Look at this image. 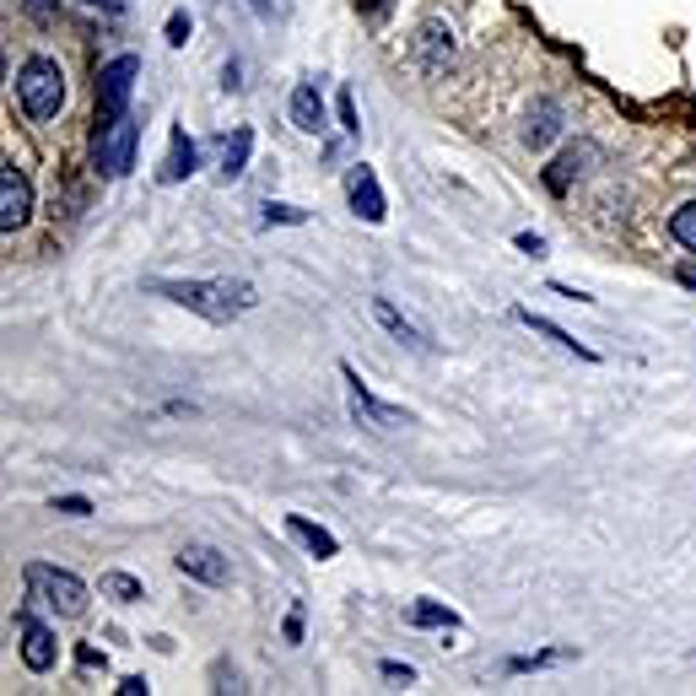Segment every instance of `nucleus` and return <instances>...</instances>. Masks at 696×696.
Wrapping results in <instances>:
<instances>
[{
  "mask_svg": "<svg viewBox=\"0 0 696 696\" xmlns=\"http://www.w3.org/2000/svg\"><path fill=\"white\" fill-rule=\"evenodd\" d=\"M151 292H162L179 308H194L211 324H233V318H244L259 303V292L249 281H233V276H216V281H151Z\"/></svg>",
  "mask_w": 696,
  "mask_h": 696,
  "instance_id": "1",
  "label": "nucleus"
},
{
  "mask_svg": "<svg viewBox=\"0 0 696 696\" xmlns=\"http://www.w3.org/2000/svg\"><path fill=\"white\" fill-rule=\"evenodd\" d=\"M16 103L27 120H55L65 109V70L55 55H27L16 70Z\"/></svg>",
  "mask_w": 696,
  "mask_h": 696,
  "instance_id": "2",
  "label": "nucleus"
},
{
  "mask_svg": "<svg viewBox=\"0 0 696 696\" xmlns=\"http://www.w3.org/2000/svg\"><path fill=\"white\" fill-rule=\"evenodd\" d=\"M27 588H33V599H44L49 610H60L70 621L87 616V583L76 572L49 568V562H27Z\"/></svg>",
  "mask_w": 696,
  "mask_h": 696,
  "instance_id": "3",
  "label": "nucleus"
},
{
  "mask_svg": "<svg viewBox=\"0 0 696 696\" xmlns=\"http://www.w3.org/2000/svg\"><path fill=\"white\" fill-rule=\"evenodd\" d=\"M135 141H141V125L135 120H109V125L92 130V168L103 179H125L135 168Z\"/></svg>",
  "mask_w": 696,
  "mask_h": 696,
  "instance_id": "4",
  "label": "nucleus"
},
{
  "mask_svg": "<svg viewBox=\"0 0 696 696\" xmlns=\"http://www.w3.org/2000/svg\"><path fill=\"white\" fill-rule=\"evenodd\" d=\"M135 76H141V60H135V55H114V60L98 70V125H109V120H125V114H130Z\"/></svg>",
  "mask_w": 696,
  "mask_h": 696,
  "instance_id": "5",
  "label": "nucleus"
},
{
  "mask_svg": "<svg viewBox=\"0 0 696 696\" xmlns=\"http://www.w3.org/2000/svg\"><path fill=\"white\" fill-rule=\"evenodd\" d=\"M340 379H346V394H351V416H357L362 427H373V433H394V427H405V422H411L400 405H379V400L368 394V383L357 379V368H351V362H340Z\"/></svg>",
  "mask_w": 696,
  "mask_h": 696,
  "instance_id": "6",
  "label": "nucleus"
},
{
  "mask_svg": "<svg viewBox=\"0 0 696 696\" xmlns=\"http://www.w3.org/2000/svg\"><path fill=\"white\" fill-rule=\"evenodd\" d=\"M346 200H351V216L368 222V227H379L383 216H389V200H383V190H379V173H373L368 162L346 168Z\"/></svg>",
  "mask_w": 696,
  "mask_h": 696,
  "instance_id": "7",
  "label": "nucleus"
},
{
  "mask_svg": "<svg viewBox=\"0 0 696 696\" xmlns=\"http://www.w3.org/2000/svg\"><path fill=\"white\" fill-rule=\"evenodd\" d=\"M16 642H22V664L33 670V675H49L55 670V659H60V648H55V632L38 621V616H16Z\"/></svg>",
  "mask_w": 696,
  "mask_h": 696,
  "instance_id": "8",
  "label": "nucleus"
},
{
  "mask_svg": "<svg viewBox=\"0 0 696 696\" xmlns=\"http://www.w3.org/2000/svg\"><path fill=\"white\" fill-rule=\"evenodd\" d=\"M411 60H416L422 76H444L448 60H453V33L444 22H422L416 38H411Z\"/></svg>",
  "mask_w": 696,
  "mask_h": 696,
  "instance_id": "9",
  "label": "nucleus"
},
{
  "mask_svg": "<svg viewBox=\"0 0 696 696\" xmlns=\"http://www.w3.org/2000/svg\"><path fill=\"white\" fill-rule=\"evenodd\" d=\"M27 216H33V184H27V173L16 162H5L0 168V227L16 233Z\"/></svg>",
  "mask_w": 696,
  "mask_h": 696,
  "instance_id": "10",
  "label": "nucleus"
},
{
  "mask_svg": "<svg viewBox=\"0 0 696 696\" xmlns=\"http://www.w3.org/2000/svg\"><path fill=\"white\" fill-rule=\"evenodd\" d=\"M179 572L194 577V583H205V588L233 583V562H227L216 546H184V551H179Z\"/></svg>",
  "mask_w": 696,
  "mask_h": 696,
  "instance_id": "11",
  "label": "nucleus"
},
{
  "mask_svg": "<svg viewBox=\"0 0 696 696\" xmlns=\"http://www.w3.org/2000/svg\"><path fill=\"white\" fill-rule=\"evenodd\" d=\"M194 168H200V146L190 141V130H168V151H162V168H157V179L162 184H184Z\"/></svg>",
  "mask_w": 696,
  "mask_h": 696,
  "instance_id": "12",
  "label": "nucleus"
},
{
  "mask_svg": "<svg viewBox=\"0 0 696 696\" xmlns=\"http://www.w3.org/2000/svg\"><path fill=\"white\" fill-rule=\"evenodd\" d=\"M518 324H524V329H535V335H540V340H551V346H557V351H568V357H583V362H599V351H594V346H583V340H572L568 329H562V324H551V318L546 314H535V308H518Z\"/></svg>",
  "mask_w": 696,
  "mask_h": 696,
  "instance_id": "13",
  "label": "nucleus"
},
{
  "mask_svg": "<svg viewBox=\"0 0 696 696\" xmlns=\"http://www.w3.org/2000/svg\"><path fill=\"white\" fill-rule=\"evenodd\" d=\"M373 318H379V324L389 329V335H394V340H400V346H411V351H422V357H433V351H438V346L427 340V329H416V324L400 314L389 298H373Z\"/></svg>",
  "mask_w": 696,
  "mask_h": 696,
  "instance_id": "14",
  "label": "nucleus"
},
{
  "mask_svg": "<svg viewBox=\"0 0 696 696\" xmlns=\"http://www.w3.org/2000/svg\"><path fill=\"white\" fill-rule=\"evenodd\" d=\"M562 109L557 103H535L529 114H524V146H535V151H551L557 141H562Z\"/></svg>",
  "mask_w": 696,
  "mask_h": 696,
  "instance_id": "15",
  "label": "nucleus"
},
{
  "mask_svg": "<svg viewBox=\"0 0 696 696\" xmlns=\"http://www.w3.org/2000/svg\"><path fill=\"white\" fill-rule=\"evenodd\" d=\"M287 109H292V125L303 130V135H318V130H324V98H318L314 81H298Z\"/></svg>",
  "mask_w": 696,
  "mask_h": 696,
  "instance_id": "16",
  "label": "nucleus"
},
{
  "mask_svg": "<svg viewBox=\"0 0 696 696\" xmlns=\"http://www.w3.org/2000/svg\"><path fill=\"white\" fill-rule=\"evenodd\" d=\"M287 535L298 540V546H308L318 562H329V557H340V546H335V535L329 529H318L314 518H303V513H287Z\"/></svg>",
  "mask_w": 696,
  "mask_h": 696,
  "instance_id": "17",
  "label": "nucleus"
},
{
  "mask_svg": "<svg viewBox=\"0 0 696 696\" xmlns=\"http://www.w3.org/2000/svg\"><path fill=\"white\" fill-rule=\"evenodd\" d=\"M249 157H254V130L249 125H238L233 135H222V179L249 173Z\"/></svg>",
  "mask_w": 696,
  "mask_h": 696,
  "instance_id": "18",
  "label": "nucleus"
},
{
  "mask_svg": "<svg viewBox=\"0 0 696 696\" xmlns=\"http://www.w3.org/2000/svg\"><path fill=\"white\" fill-rule=\"evenodd\" d=\"M588 157H594V146H572V151H562V157L546 168V190H551V194H568V184L583 173V162H588Z\"/></svg>",
  "mask_w": 696,
  "mask_h": 696,
  "instance_id": "19",
  "label": "nucleus"
},
{
  "mask_svg": "<svg viewBox=\"0 0 696 696\" xmlns=\"http://www.w3.org/2000/svg\"><path fill=\"white\" fill-rule=\"evenodd\" d=\"M405 621H411V627H433V632H459V616H453L448 605H433V599H416V605L405 610Z\"/></svg>",
  "mask_w": 696,
  "mask_h": 696,
  "instance_id": "20",
  "label": "nucleus"
},
{
  "mask_svg": "<svg viewBox=\"0 0 696 696\" xmlns=\"http://www.w3.org/2000/svg\"><path fill=\"white\" fill-rule=\"evenodd\" d=\"M98 588H103L109 599H120V605H135V599H146L141 577H130V572H103V577H98Z\"/></svg>",
  "mask_w": 696,
  "mask_h": 696,
  "instance_id": "21",
  "label": "nucleus"
},
{
  "mask_svg": "<svg viewBox=\"0 0 696 696\" xmlns=\"http://www.w3.org/2000/svg\"><path fill=\"white\" fill-rule=\"evenodd\" d=\"M572 648H540V653H524V659H507L513 675H529V670H551V664H568Z\"/></svg>",
  "mask_w": 696,
  "mask_h": 696,
  "instance_id": "22",
  "label": "nucleus"
},
{
  "mask_svg": "<svg viewBox=\"0 0 696 696\" xmlns=\"http://www.w3.org/2000/svg\"><path fill=\"white\" fill-rule=\"evenodd\" d=\"M670 238L681 244V249H692L696 254V200H686L675 216H670Z\"/></svg>",
  "mask_w": 696,
  "mask_h": 696,
  "instance_id": "23",
  "label": "nucleus"
},
{
  "mask_svg": "<svg viewBox=\"0 0 696 696\" xmlns=\"http://www.w3.org/2000/svg\"><path fill=\"white\" fill-rule=\"evenodd\" d=\"M259 211H265V222H287V227H303V222H308V211H298V205H281V200H265Z\"/></svg>",
  "mask_w": 696,
  "mask_h": 696,
  "instance_id": "24",
  "label": "nucleus"
},
{
  "mask_svg": "<svg viewBox=\"0 0 696 696\" xmlns=\"http://www.w3.org/2000/svg\"><path fill=\"white\" fill-rule=\"evenodd\" d=\"M190 11H173V16H168V27H162V38H168V44H173V49H184V44H190Z\"/></svg>",
  "mask_w": 696,
  "mask_h": 696,
  "instance_id": "25",
  "label": "nucleus"
},
{
  "mask_svg": "<svg viewBox=\"0 0 696 696\" xmlns=\"http://www.w3.org/2000/svg\"><path fill=\"white\" fill-rule=\"evenodd\" d=\"M335 114H340V130H346V135H357V98H351V92H340V98H335Z\"/></svg>",
  "mask_w": 696,
  "mask_h": 696,
  "instance_id": "26",
  "label": "nucleus"
},
{
  "mask_svg": "<svg viewBox=\"0 0 696 696\" xmlns=\"http://www.w3.org/2000/svg\"><path fill=\"white\" fill-rule=\"evenodd\" d=\"M55 513H65V518H87V513H92V503H87V497H55Z\"/></svg>",
  "mask_w": 696,
  "mask_h": 696,
  "instance_id": "27",
  "label": "nucleus"
},
{
  "mask_svg": "<svg viewBox=\"0 0 696 696\" xmlns=\"http://www.w3.org/2000/svg\"><path fill=\"white\" fill-rule=\"evenodd\" d=\"M281 637H287L292 648L303 642V605H292V610H287V627H281Z\"/></svg>",
  "mask_w": 696,
  "mask_h": 696,
  "instance_id": "28",
  "label": "nucleus"
},
{
  "mask_svg": "<svg viewBox=\"0 0 696 696\" xmlns=\"http://www.w3.org/2000/svg\"><path fill=\"white\" fill-rule=\"evenodd\" d=\"M383 681H400V686H411V681H416V670H411V664H400V659H383Z\"/></svg>",
  "mask_w": 696,
  "mask_h": 696,
  "instance_id": "29",
  "label": "nucleus"
},
{
  "mask_svg": "<svg viewBox=\"0 0 696 696\" xmlns=\"http://www.w3.org/2000/svg\"><path fill=\"white\" fill-rule=\"evenodd\" d=\"M513 244H518V249H524V254H535V259L546 254V238H540V233H518Z\"/></svg>",
  "mask_w": 696,
  "mask_h": 696,
  "instance_id": "30",
  "label": "nucleus"
},
{
  "mask_svg": "<svg viewBox=\"0 0 696 696\" xmlns=\"http://www.w3.org/2000/svg\"><path fill=\"white\" fill-rule=\"evenodd\" d=\"M22 5H27L38 22H55V0H22Z\"/></svg>",
  "mask_w": 696,
  "mask_h": 696,
  "instance_id": "31",
  "label": "nucleus"
},
{
  "mask_svg": "<svg viewBox=\"0 0 696 696\" xmlns=\"http://www.w3.org/2000/svg\"><path fill=\"white\" fill-rule=\"evenodd\" d=\"M146 692H151V686H146L141 675H125V681H120V696H146Z\"/></svg>",
  "mask_w": 696,
  "mask_h": 696,
  "instance_id": "32",
  "label": "nucleus"
},
{
  "mask_svg": "<svg viewBox=\"0 0 696 696\" xmlns=\"http://www.w3.org/2000/svg\"><path fill=\"white\" fill-rule=\"evenodd\" d=\"M249 11L254 16H270V0H249Z\"/></svg>",
  "mask_w": 696,
  "mask_h": 696,
  "instance_id": "33",
  "label": "nucleus"
},
{
  "mask_svg": "<svg viewBox=\"0 0 696 696\" xmlns=\"http://www.w3.org/2000/svg\"><path fill=\"white\" fill-rule=\"evenodd\" d=\"M681 287H692L696 292V270H681Z\"/></svg>",
  "mask_w": 696,
  "mask_h": 696,
  "instance_id": "34",
  "label": "nucleus"
},
{
  "mask_svg": "<svg viewBox=\"0 0 696 696\" xmlns=\"http://www.w3.org/2000/svg\"><path fill=\"white\" fill-rule=\"evenodd\" d=\"M92 5H120V0H92Z\"/></svg>",
  "mask_w": 696,
  "mask_h": 696,
  "instance_id": "35",
  "label": "nucleus"
}]
</instances>
